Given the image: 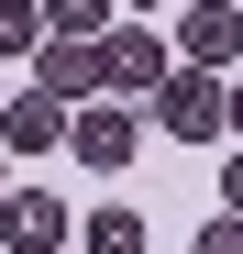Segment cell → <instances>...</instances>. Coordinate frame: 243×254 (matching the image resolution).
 <instances>
[{
	"instance_id": "cell-1",
	"label": "cell",
	"mask_w": 243,
	"mask_h": 254,
	"mask_svg": "<svg viewBox=\"0 0 243 254\" xmlns=\"http://www.w3.org/2000/svg\"><path fill=\"white\" fill-rule=\"evenodd\" d=\"M155 122H166L177 144H221V133H232V77H210V66H177L166 89H155Z\"/></svg>"
},
{
	"instance_id": "cell-2",
	"label": "cell",
	"mask_w": 243,
	"mask_h": 254,
	"mask_svg": "<svg viewBox=\"0 0 243 254\" xmlns=\"http://www.w3.org/2000/svg\"><path fill=\"white\" fill-rule=\"evenodd\" d=\"M33 89H45V100H66V111H89V100L111 89V56H100V45H77V33H45V56H33Z\"/></svg>"
},
{
	"instance_id": "cell-3",
	"label": "cell",
	"mask_w": 243,
	"mask_h": 254,
	"mask_svg": "<svg viewBox=\"0 0 243 254\" xmlns=\"http://www.w3.org/2000/svg\"><path fill=\"white\" fill-rule=\"evenodd\" d=\"M133 144H144V122L122 111V100H89V111L66 122V155H77V166H100V177H111V166H133Z\"/></svg>"
},
{
	"instance_id": "cell-4",
	"label": "cell",
	"mask_w": 243,
	"mask_h": 254,
	"mask_svg": "<svg viewBox=\"0 0 243 254\" xmlns=\"http://www.w3.org/2000/svg\"><path fill=\"white\" fill-rule=\"evenodd\" d=\"M243 56V11H232V0H188V11H177V66H232Z\"/></svg>"
},
{
	"instance_id": "cell-5",
	"label": "cell",
	"mask_w": 243,
	"mask_h": 254,
	"mask_svg": "<svg viewBox=\"0 0 243 254\" xmlns=\"http://www.w3.org/2000/svg\"><path fill=\"white\" fill-rule=\"evenodd\" d=\"M100 56H111V89H144V100H155V89L177 77V45H166L155 22H122V33H111Z\"/></svg>"
},
{
	"instance_id": "cell-6",
	"label": "cell",
	"mask_w": 243,
	"mask_h": 254,
	"mask_svg": "<svg viewBox=\"0 0 243 254\" xmlns=\"http://www.w3.org/2000/svg\"><path fill=\"white\" fill-rule=\"evenodd\" d=\"M66 100H45V89H11L0 100V155H45V144H66Z\"/></svg>"
},
{
	"instance_id": "cell-7",
	"label": "cell",
	"mask_w": 243,
	"mask_h": 254,
	"mask_svg": "<svg viewBox=\"0 0 243 254\" xmlns=\"http://www.w3.org/2000/svg\"><path fill=\"white\" fill-rule=\"evenodd\" d=\"M0 243H11V254H56L66 243V199L56 188H11V199H0Z\"/></svg>"
},
{
	"instance_id": "cell-8",
	"label": "cell",
	"mask_w": 243,
	"mask_h": 254,
	"mask_svg": "<svg viewBox=\"0 0 243 254\" xmlns=\"http://www.w3.org/2000/svg\"><path fill=\"white\" fill-rule=\"evenodd\" d=\"M45 33H77V45H111V33H122V0H45Z\"/></svg>"
},
{
	"instance_id": "cell-9",
	"label": "cell",
	"mask_w": 243,
	"mask_h": 254,
	"mask_svg": "<svg viewBox=\"0 0 243 254\" xmlns=\"http://www.w3.org/2000/svg\"><path fill=\"white\" fill-rule=\"evenodd\" d=\"M89 254H144V210H89Z\"/></svg>"
},
{
	"instance_id": "cell-10",
	"label": "cell",
	"mask_w": 243,
	"mask_h": 254,
	"mask_svg": "<svg viewBox=\"0 0 243 254\" xmlns=\"http://www.w3.org/2000/svg\"><path fill=\"white\" fill-rule=\"evenodd\" d=\"M0 56H45V0H0Z\"/></svg>"
},
{
	"instance_id": "cell-11",
	"label": "cell",
	"mask_w": 243,
	"mask_h": 254,
	"mask_svg": "<svg viewBox=\"0 0 243 254\" xmlns=\"http://www.w3.org/2000/svg\"><path fill=\"white\" fill-rule=\"evenodd\" d=\"M188 254H243V221H232V210H221V221H199V243Z\"/></svg>"
},
{
	"instance_id": "cell-12",
	"label": "cell",
	"mask_w": 243,
	"mask_h": 254,
	"mask_svg": "<svg viewBox=\"0 0 243 254\" xmlns=\"http://www.w3.org/2000/svg\"><path fill=\"white\" fill-rule=\"evenodd\" d=\"M221 210H232V221H243V155L221 166Z\"/></svg>"
},
{
	"instance_id": "cell-13",
	"label": "cell",
	"mask_w": 243,
	"mask_h": 254,
	"mask_svg": "<svg viewBox=\"0 0 243 254\" xmlns=\"http://www.w3.org/2000/svg\"><path fill=\"white\" fill-rule=\"evenodd\" d=\"M122 11H133V22H155V0H122Z\"/></svg>"
},
{
	"instance_id": "cell-14",
	"label": "cell",
	"mask_w": 243,
	"mask_h": 254,
	"mask_svg": "<svg viewBox=\"0 0 243 254\" xmlns=\"http://www.w3.org/2000/svg\"><path fill=\"white\" fill-rule=\"evenodd\" d=\"M232 133H243V77H232Z\"/></svg>"
},
{
	"instance_id": "cell-15",
	"label": "cell",
	"mask_w": 243,
	"mask_h": 254,
	"mask_svg": "<svg viewBox=\"0 0 243 254\" xmlns=\"http://www.w3.org/2000/svg\"><path fill=\"white\" fill-rule=\"evenodd\" d=\"M0 199H11V177H0Z\"/></svg>"
}]
</instances>
